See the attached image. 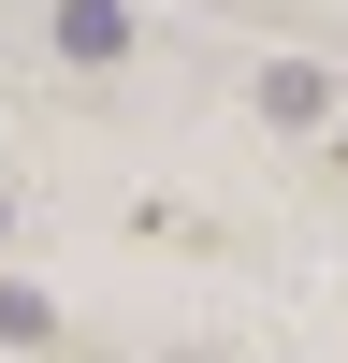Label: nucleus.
Here are the masks:
<instances>
[{"label":"nucleus","instance_id":"nucleus-2","mask_svg":"<svg viewBox=\"0 0 348 363\" xmlns=\"http://www.w3.org/2000/svg\"><path fill=\"white\" fill-rule=\"evenodd\" d=\"M0 233H15V203H0Z\"/></svg>","mask_w":348,"mask_h":363},{"label":"nucleus","instance_id":"nucleus-1","mask_svg":"<svg viewBox=\"0 0 348 363\" xmlns=\"http://www.w3.org/2000/svg\"><path fill=\"white\" fill-rule=\"evenodd\" d=\"M131 44H145V29H131V0H58V58H73V73H116Z\"/></svg>","mask_w":348,"mask_h":363}]
</instances>
